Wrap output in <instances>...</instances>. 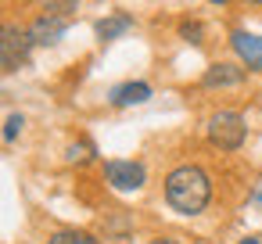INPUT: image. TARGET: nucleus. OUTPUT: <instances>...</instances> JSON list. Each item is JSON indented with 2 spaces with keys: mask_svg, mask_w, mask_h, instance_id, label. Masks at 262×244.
I'll return each mask as SVG.
<instances>
[{
  "mask_svg": "<svg viewBox=\"0 0 262 244\" xmlns=\"http://www.w3.org/2000/svg\"><path fill=\"white\" fill-rule=\"evenodd\" d=\"M162 197H165V205H169L176 215L198 219V215H205V212L212 208V201H215V180H212V172H208L205 165H198V162H180V165H172V169L165 172V180H162Z\"/></svg>",
  "mask_w": 262,
  "mask_h": 244,
  "instance_id": "obj_1",
  "label": "nucleus"
},
{
  "mask_svg": "<svg viewBox=\"0 0 262 244\" xmlns=\"http://www.w3.org/2000/svg\"><path fill=\"white\" fill-rule=\"evenodd\" d=\"M205 140L215 151H223V154L241 151L244 140H248V119H244V112H237V108H215L205 119Z\"/></svg>",
  "mask_w": 262,
  "mask_h": 244,
  "instance_id": "obj_2",
  "label": "nucleus"
},
{
  "mask_svg": "<svg viewBox=\"0 0 262 244\" xmlns=\"http://www.w3.org/2000/svg\"><path fill=\"white\" fill-rule=\"evenodd\" d=\"M36 43L29 40V29L18 22H0V72H22L33 61Z\"/></svg>",
  "mask_w": 262,
  "mask_h": 244,
  "instance_id": "obj_3",
  "label": "nucleus"
},
{
  "mask_svg": "<svg viewBox=\"0 0 262 244\" xmlns=\"http://www.w3.org/2000/svg\"><path fill=\"white\" fill-rule=\"evenodd\" d=\"M101 176L115 194H137L147 187V165L140 158H108L101 162Z\"/></svg>",
  "mask_w": 262,
  "mask_h": 244,
  "instance_id": "obj_4",
  "label": "nucleus"
},
{
  "mask_svg": "<svg viewBox=\"0 0 262 244\" xmlns=\"http://www.w3.org/2000/svg\"><path fill=\"white\" fill-rule=\"evenodd\" d=\"M248 69L241 61H212L201 72V90H237L248 83Z\"/></svg>",
  "mask_w": 262,
  "mask_h": 244,
  "instance_id": "obj_5",
  "label": "nucleus"
},
{
  "mask_svg": "<svg viewBox=\"0 0 262 244\" xmlns=\"http://www.w3.org/2000/svg\"><path fill=\"white\" fill-rule=\"evenodd\" d=\"M226 43H230V51L237 54V61L248 72L262 76V36L258 33H251V29H230Z\"/></svg>",
  "mask_w": 262,
  "mask_h": 244,
  "instance_id": "obj_6",
  "label": "nucleus"
},
{
  "mask_svg": "<svg viewBox=\"0 0 262 244\" xmlns=\"http://www.w3.org/2000/svg\"><path fill=\"white\" fill-rule=\"evenodd\" d=\"M69 22H72V18H61V15H47V11H40L26 29H29V40H33L36 47H58V43L65 40V33H69Z\"/></svg>",
  "mask_w": 262,
  "mask_h": 244,
  "instance_id": "obj_7",
  "label": "nucleus"
},
{
  "mask_svg": "<svg viewBox=\"0 0 262 244\" xmlns=\"http://www.w3.org/2000/svg\"><path fill=\"white\" fill-rule=\"evenodd\" d=\"M155 97V86L147 79H122L115 86H108V104L112 108H140Z\"/></svg>",
  "mask_w": 262,
  "mask_h": 244,
  "instance_id": "obj_8",
  "label": "nucleus"
},
{
  "mask_svg": "<svg viewBox=\"0 0 262 244\" xmlns=\"http://www.w3.org/2000/svg\"><path fill=\"white\" fill-rule=\"evenodd\" d=\"M133 29H137V18H133L129 11H112V15H104V18L94 22V36H97L101 47H108V43L129 36Z\"/></svg>",
  "mask_w": 262,
  "mask_h": 244,
  "instance_id": "obj_9",
  "label": "nucleus"
},
{
  "mask_svg": "<svg viewBox=\"0 0 262 244\" xmlns=\"http://www.w3.org/2000/svg\"><path fill=\"white\" fill-rule=\"evenodd\" d=\"M97 154H101V151H97V144H94L90 137H76V140L65 147V162H69V165H76V169L94 165V162H97Z\"/></svg>",
  "mask_w": 262,
  "mask_h": 244,
  "instance_id": "obj_10",
  "label": "nucleus"
},
{
  "mask_svg": "<svg viewBox=\"0 0 262 244\" xmlns=\"http://www.w3.org/2000/svg\"><path fill=\"white\" fill-rule=\"evenodd\" d=\"M176 36H180L187 47H201V43H205V22H198V18H180V22H176Z\"/></svg>",
  "mask_w": 262,
  "mask_h": 244,
  "instance_id": "obj_11",
  "label": "nucleus"
},
{
  "mask_svg": "<svg viewBox=\"0 0 262 244\" xmlns=\"http://www.w3.org/2000/svg\"><path fill=\"white\" fill-rule=\"evenodd\" d=\"M47 244H104V240L90 230H54L47 237Z\"/></svg>",
  "mask_w": 262,
  "mask_h": 244,
  "instance_id": "obj_12",
  "label": "nucleus"
},
{
  "mask_svg": "<svg viewBox=\"0 0 262 244\" xmlns=\"http://www.w3.org/2000/svg\"><path fill=\"white\" fill-rule=\"evenodd\" d=\"M104 237H112V240H129V237H133V219L122 215V212H115L112 219H104Z\"/></svg>",
  "mask_w": 262,
  "mask_h": 244,
  "instance_id": "obj_13",
  "label": "nucleus"
},
{
  "mask_svg": "<svg viewBox=\"0 0 262 244\" xmlns=\"http://www.w3.org/2000/svg\"><path fill=\"white\" fill-rule=\"evenodd\" d=\"M36 4H40V11H47V15L72 18V15L79 11V4H83V0H36Z\"/></svg>",
  "mask_w": 262,
  "mask_h": 244,
  "instance_id": "obj_14",
  "label": "nucleus"
},
{
  "mask_svg": "<svg viewBox=\"0 0 262 244\" xmlns=\"http://www.w3.org/2000/svg\"><path fill=\"white\" fill-rule=\"evenodd\" d=\"M22 129H26V115H22V112H11V115L4 119V126H0V140H4V144H15V140L22 137Z\"/></svg>",
  "mask_w": 262,
  "mask_h": 244,
  "instance_id": "obj_15",
  "label": "nucleus"
},
{
  "mask_svg": "<svg viewBox=\"0 0 262 244\" xmlns=\"http://www.w3.org/2000/svg\"><path fill=\"white\" fill-rule=\"evenodd\" d=\"M248 205H251V208H258V212H262V180H255V187H251V190H248Z\"/></svg>",
  "mask_w": 262,
  "mask_h": 244,
  "instance_id": "obj_16",
  "label": "nucleus"
},
{
  "mask_svg": "<svg viewBox=\"0 0 262 244\" xmlns=\"http://www.w3.org/2000/svg\"><path fill=\"white\" fill-rule=\"evenodd\" d=\"M147 244H183L180 237H155V240H147Z\"/></svg>",
  "mask_w": 262,
  "mask_h": 244,
  "instance_id": "obj_17",
  "label": "nucleus"
},
{
  "mask_svg": "<svg viewBox=\"0 0 262 244\" xmlns=\"http://www.w3.org/2000/svg\"><path fill=\"white\" fill-rule=\"evenodd\" d=\"M237 244H262V237H244V240H237Z\"/></svg>",
  "mask_w": 262,
  "mask_h": 244,
  "instance_id": "obj_18",
  "label": "nucleus"
},
{
  "mask_svg": "<svg viewBox=\"0 0 262 244\" xmlns=\"http://www.w3.org/2000/svg\"><path fill=\"white\" fill-rule=\"evenodd\" d=\"M208 4H233V0H208Z\"/></svg>",
  "mask_w": 262,
  "mask_h": 244,
  "instance_id": "obj_19",
  "label": "nucleus"
},
{
  "mask_svg": "<svg viewBox=\"0 0 262 244\" xmlns=\"http://www.w3.org/2000/svg\"><path fill=\"white\" fill-rule=\"evenodd\" d=\"M248 4H255V8H262V0H248Z\"/></svg>",
  "mask_w": 262,
  "mask_h": 244,
  "instance_id": "obj_20",
  "label": "nucleus"
},
{
  "mask_svg": "<svg viewBox=\"0 0 262 244\" xmlns=\"http://www.w3.org/2000/svg\"><path fill=\"white\" fill-rule=\"evenodd\" d=\"M0 4H11V0H0Z\"/></svg>",
  "mask_w": 262,
  "mask_h": 244,
  "instance_id": "obj_21",
  "label": "nucleus"
}]
</instances>
